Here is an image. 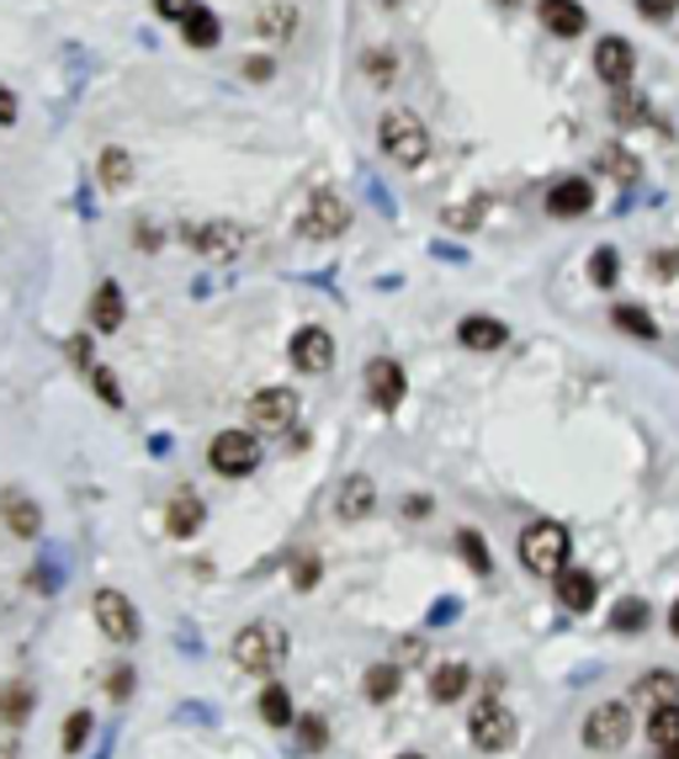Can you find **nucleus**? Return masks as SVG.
Wrapping results in <instances>:
<instances>
[{"mask_svg": "<svg viewBox=\"0 0 679 759\" xmlns=\"http://www.w3.org/2000/svg\"><path fill=\"white\" fill-rule=\"evenodd\" d=\"M521 563L532 579H558L568 569V526L562 520H532L521 531Z\"/></svg>", "mask_w": 679, "mask_h": 759, "instance_id": "f257e3e1", "label": "nucleus"}, {"mask_svg": "<svg viewBox=\"0 0 679 759\" xmlns=\"http://www.w3.org/2000/svg\"><path fill=\"white\" fill-rule=\"evenodd\" d=\"M377 139H383L387 160L404 165V170H419L425 154H430V133H425V122L414 118V112H387L383 128H377Z\"/></svg>", "mask_w": 679, "mask_h": 759, "instance_id": "f03ea898", "label": "nucleus"}, {"mask_svg": "<svg viewBox=\"0 0 679 759\" xmlns=\"http://www.w3.org/2000/svg\"><path fill=\"white\" fill-rule=\"evenodd\" d=\"M282 653H287L282 627H271V622H250V627H239V638H234V664L239 669L266 674V669L282 664Z\"/></svg>", "mask_w": 679, "mask_h": 759, "instance_id": "7ed1b4c3", "label": "nucleus"}, {"mask_svg": "<svg viewBox=\"0 0 679 759\" xmlns=\"http://www.w3.org/2000/svg\"><path fill=\"white\" fill-rule=\"evenodd\" d=\"M207 462H212V473H223V479H250V473L261 468V441H255V430H223V436H212Z\"/></svg>", "mask_w": 679, "mask_h": 759, "instance_id": "20e7f679", "label": "nucleus"}, {"mask_svg": "<svg viewBox=\"0 0 679 759\" xmlns=\"http://www.w3.org/2000/svg\"><path fill=\"white\" fill-rule=\"evenodd\" d=\"M468 728H473V744L483 755H504L510 744H515V717H510V706L504 701H478L473 717H468Z\"/></svg>", "mask_w": 679, "mask_h": 759, "instance_id": "39448f33", "label": "nucleus"}, {"mask_svg": "<svg viewBox=\"0 0 679 759\" xmlns=\"http://www.w3.org/2000/svg\"><path fill=\"white\" fill-rule=\"evenodd\" d=\"M346 229H351V202L325 186V191L308 202V213H303V234H308V240H335V234H346Z\"/></svg>", "mask_w": 679, "mask_h": 759, "instance_id": "423d86ee", "label": "nucleus"}, {"mask_svg": "<svg viewBox=\"0 0 679 759\" xmlns=\"http://www.w3.org/2000/svg\"><path fill=\"white\" fill-rule=\"evenodd\" d=\"M96 627L107 632V642H133L139 638V610H133L128 595L101 590V595H96Z\"/></svg>", "mask_w": 679, "mask_h": 759, "instance_id": "0eeeda50", "label": "nucleus"}, {"mask_svg": "<svg viewBox=\"0 0 679 759\" xmlns=\"http://www.w3.org/2000/svg\"><path fill=\"white\" fill-rule=\"evenodd\" d=\"M250 426L255 430H293L297 426V394L293 388H261L250 398Z\"/></svg>", "mask_w": 679, "mask_h": 759, "instance_id": "6e6552de", "label": "nucleus"}, {"mask_svg": "<svg viewBox=\"0 0 679 759\" xmlns=\"http://www.w3.org/2000/svg\"><path fill=\"white\" fill-rule=\"evenodd\" d=\"M626 733H632V717H626L621 701H605V706H594L590 717H584V744L590 749H621Z\"/></svg>", "mask_w": 679, "mask_h": 759, "instance_id": "1a4fd4ad", "label": "nucleus"}, {"mask_svg": "<svg viewBox=\"0 0 679 759\" xmlns=\"http://www.w3.org/2000/svg\"><path fill=\"white\" fill-rule=\"evenodd\" d=\"M632 69H637V54H632V43L626 37H600L594 43V75L605 80V86H632Z\"/></svg>", "mask_w": 679, "mask_h": 759, "instance_id": "9d476101", "label": "nucleus"}, {"mask_svg": "<svg viewBox=\"0 0 679 759\" xmlns=\"http://www.w3.org/2000/svg\"><path fill=\"white\" fill-rule=\"evenodd\" d=\"M293 366L297 372H329V366H335V340H329V330L303 324V330L293 334Z\"/></svg>", "mask_w": 679, "mask_h": 759, "instance_id": "9b49d317", "label": "nucleus"}, {"mask_svg": "<svg viewBox=\"0 0 679 759\" xmlns=\"http://www.w3.org/2000/svg\"><path fill=\"white\" fill-rule=\"evenodd\" d=\"M590 208H594L590 176H562V182L547 191V213L552 218H584Z\"/></svg>", "mask_w": 679, "mask_h": 759, "instance_id": "f8f14e48", "label": "nucleus"}, {"mask_svg": "<svg viewBox=\"0 0 679 759\" xmlns=\"http://www.w3.org/2000/svg\"><path fill=\"white\" fill-rule=\"evenodd\" d=\"M404 366L398 362H387V356H377V362L366 366V394H372V404L377 409H398L404 404Z\"/></svg>", "mask_w": 679, "mask_h": 759, "instance_id": "ddd939ff", "label": "nucleus"}, {"mask_svg": "<svg viewBox=\"0 0 679 759\" xmlns=\"http://www.w3.org/2000/svg\"><path fill=\"white\" fill-rule=\"evenodd\" d=\"M186 244H197L207 261H234L244 234H239L234 223H202V229H186Z\"/></svg>", "mask_w": 679, "mask_h": 759, "instance_id": "4468645a", "label": "nucleus"}, {"mask_svg": "<svg viewBox=\"0 0 679 759\" xmlns=\"http://www.w3.org/2000/svg\"><path fill=\"white\" fill-rule=\"evenodd\" d=\"M536 16H541V28L552 32V37H579L584 22H590L579 0H541V6H536Z\"/></svg>", "mask_w": 679, "mask_h": 759, "instance_id": "2eb2a0df", "label": "nucleus"}, {"mask_svg": "<svg viewBox=\"0 0 679 759\" xmlns=\"http://www.w3.org/2000/svg\"><path fill=\"white\" fill-rule=\"evenodd\" d=\"M457 340H462L468 351H500L504 340H510V330H504L500 319H489V314H473V319L457 324Z\"/></svg>", "mask_w": 679, "mask_h": 759, "instance_id": "dca6fc26", "label": "nucleus"}, {"mask_svg": "<svg viewBox=\"0 0 679 759\" xmlns=\"http://www.w3.org/2000/svg\"><path fill=\"white\" fill-rule=\"evenodd\" d=\"M558 606L573 610V616H584V610L594 606V574H584V569H562L558 574Z\"/></svg>", "mask_w": 679, "mask_h": 759, "instance_id": "f3484780", "label": "nucleus"}, {"mask_svg": "<svg viewBox=\"0 0 679 759\" xmlns=\"http://www.w3.org/2000/svg\"><path fill=\"white\" fill-rule=\"evenodd\" d=\"M90 324L101 334H112L122 324V287L118 282H101V287L90 293Z\"/></svg>", "mask_w": 679, "mask_h": 759, "instance_id": "a211bd4d", "label": "nucleus"}, {"mask_svg": "<svg viewBox=\"0 0 679 759\" xmlns=\"http://www.w3.org/2000/svg\"><path fill=\"white\" fill-rule=\"evenodd\" d=\"M6 526L17 531V537H37V526H43V510H37V499L28 494H17V488H6Z\"/></svg>", "mask_w": 679, "mask_h": 759, "instance_id": "6ab92c4d", "label": "nucleus"}, {"mask_svg": "<svg viewBox=\"0 0 679 759\" xmlns=\"http://www.w3.org/2000/svg\"><path fill=\"white\" fill-rule=\"evenodd\" d=\"M377 505V484L366 479V473H355V479H346V488H340V516L361 520L366 510Z\"/></svg>", "mask_w": 679, "mask_h": 759, "instance_id": "aec40b11", "label": "nucleus"}, {"mask_svg": "<svg viewBox=\"0 0 679 759\" xmlns=\"http://www.w3.org/2000/svg\"><path fill=\"white\" fill-rule=\"evenodd\" d=\"M180 37H186V48H218V16L207 11V6H191V16L180 22Z\"/></svg>", "mask_w": 679, "mask_h": 759, "instance_id": "412c9836", "label": "nucleus"}, {"mask_svg": "<svg viewBox=\"0 0 679 759\" xmlns=\"http://www.w3.org/2000/svg\"><path fill=\"white\" fill-rule=\"evenodd\" d=\"M648 738H653V749H658V755H675V749H679V706H653Z\"/></svg>", "mask_w": 679, "mask_h": 759, "instance_id": "4be33fe9", "label": "nucleus"}, {"mask_svg": "<svg viewBox=\"0 0 679 759\" xmlns=\"http://www.w3.org/2000/svg\"><path fill=\"white\" fill-rule=\"evenodd\" d=\"M202 531V499L197 494H176L171 499V537H197Z\"/></svg>", "mask_w": 679, "mask_h": 759, "instance_id": "5701e85b", "label": "nucleus"}, {"mask_svg": "<svg viewBox=\"0 0 679 759\" xmlns=\"http://www.w3.org/2000/svg\"><path fill=\"white\" fill-rule=\"evenodd\" d=\"M611 319H616V330L637 334V340H658V319H648L637 304H616L611 308Z\"/></svg>", "mask_w": 679, "mask_h": 759, "instance_id": "b1692460", "label": "nucleus"}, {"mask_svg": "<svg viewBox=\"0 0 679 759\" xmlns=\"http://www.w3.org/2000/svg\"><path fill=\"white\" fill-rule=\"evenodd\" d=\"M468 691V664H441L430 674V696L436 701H457Z\"/></svg>", "mask_w": 679, "mask_h": 759, "instance_id": "393cba45", "label": "nucleus"}, {"mask_svg": "<svg viewBox=\"0 0 679 759\" xmlns=\"http://www.w3.org/2000/svg\"><path fill=\"white\" fill-rule=\"evenodd\" d=\"M600 170H605L611 182H621V186L637 182V160H632L626 150H616V144H611V150H600Z\"/></svg>", "mask_w": 679, "mask_h": 759, "instance_id": "a878e982", "label": "nucleus"}, {"mask_svg": "<svg viewBox=\"0 0 679 759\" xmlns=\"http://www.w3.org/2000/svg\"><path fill=\"white\" fill-rule=\"evenodd\" d=\"M261 717H266L271 728H287V723H293V696H287L282 685H266V696H261Z\"/></svg>", "mask_w": 679, "mask_h": 759, "instance_id": "bb28decb", "label": "nucleus"}, {"mask_svg": "<svg viewBox=\"0 0 679 759\" xmlns=\"http://www.w3.org/2000/svg\"><path fill=\"white\" fill-rule=\"evenodd\" d=\"M616 276H621V255L611 250V244H600L590 255V282L594 287H616Z\"/></svg>", "mask_w": 679, "mask_h": 759, "instance_id": "cd10ccee", "label": "nucleus"}, {"mask_svg": "<svg viewBox=\"0 0 679 759\" xmlns=\"http://www.w3.org/2000/svg\"><path fill=\"white\" fill-rule=\"evenodd\" d=\"M457 552L468 558V569H473V574H489V569H494V558H489V547H483L478 531H457Z\"/></svg>", "mask_w": 679, "mask_h": 759, "instance_id": "c85d7f7f", "label": "nucleus"}, {"mask_svg": "<svg viewBox=\"0 0 679 759\" xmlns=\"http://www.w3.org/2000/svg\"><path fill=\"white\" fill-rule=\"evenodd\" d=\"M611 627H616V632H643V627H648V601H621V606L611 610Z\"/></svg>", "mask_w": 679, "mask_h": 759, "instance_id": "c756f323", "label": "nucleus"}, {"mask_svg": "<svg viewBox=\"0 0 679 759\" xmlns=\"http://www.w3.org/2000/svg\"><path fill=\"white\" fill-rule=\"evenodd\" d=\"M611 112H616L621 122H643V118H653V112H648V101H643V96L632 91V86H621V91H616V101H611Z\"/></svg>", "mask_w": 679, "mask_h": 759, "instance_id": "7c9ffc66", "label": "nucleus"}, {"mask_svg": "<svg viewBox=\"0 0 679 759\" xmlns=\"http://www.w3.org/2000/svg\"><path fill=\"white\" fill-rule=\"evenodd\" d=\"M128 176H133V160L122 150H101V182L107 186H128Z\"/></svg>", "mask_w": 679, "mask_h": 759, "instance_id": "2f4dec72", "label": "nucleus"}, {"mask_svg": "<svg viewBox=\"0 0 679 759\" xmlns=\"http://www.w3.org/2000/svg\"><path fill=\"white\" fill-rule=\"evenodd\" d=\"M393 691H398V669H393V664L366 669V696H372V701H387Z\"/></svg>", "mask_w": 679, "mask_h": 759, "instance_id": "473e14b6", "label": "nucleus"}, {"mask_svg": "<svg viewBox=\"0 0 679 759\" xmlns=\"http://www.w3.org/2000/svg\"><path fill=\"white\" fill-rule=\"evenodd\" d=\"M319 574H325V563H319V558H308V552H303V558L293 563V584H297V590H314V584H319Z\"/></svg>", "mask_w": 679, "mask_h": 759, "instance_id": "72a5a7b5", "label": "nucleus"}, {"mask_svg": "<svg viewBox=\"0 0 679 759\" xmlns=\"http://www.w3.org/2000/svg\"><path fill=\"white\" fill-rule=\"evenodd\" d=\"M86 738H90V712H75L69 728H64V749L75 755V749H86Z\"/></svg>", "mask_w": 679, "mask_h": 759, "instance_id": "f704fd0d", "label": "nucleus"}, {"mask_svg": "<svg viewBox=\"0 0 679 759\" xmlns=\"http://www.w3.org/2000/svg\"><path fill=\"white\" fill-rule=\"evenodd\" d=\"M325 717H303V723H297V744H303V749H325Z\"/></svg>", "mask_w": 679, "mask_h": 759, "instance_id": "c9c22d12", "label": "nucleus"}, {"mask_svg": "<svg viewBox=\"0 0 679 759\" xmlns=\"http://www.w3.org/2000/svg\"><path fill=\"white\" fill-rule=\"evenodd\" d=\"M90 383H96V394L107 398V404H122V388H118V377H112V372H107V366H96V372H90Z\"/></svg>", "mask_w": 679, "mask_h": 759, "instance_id": "e433bc0d", "label": "nucleus"}, {"mask_svg": "<svg viewBox=\"0 0 679 759\" xmlns=\"http://www.w3.org/2000/svg\"><path fill=\"white\" fill-rule=\"evenodd\" d=\"M637 11H643L648 22H669L679 11V0H637Z\"/></svg>", "mask_w": 679, "mask_h": 759, "instance_id": "4c0bfd02", "label": "nucleus"}, {"mask_svg": "<svg viewBox=\"0 0 679 759\" xmlns=\"http://www.w3.org/2000/svg\"><path fill=\"white\" fill-rule=\"evenodd\" d=\"M191 6H197V0H154V11H160L165 22H186V16H191Z\"/></svg>", "mask_w": 679, "mask_h": 759, "instance_id": "58836bf2", "label": "nucleus"}, {"mask_svg": "<svg viewBox=\"0 0 679 759\" xmlns=\"http://www.w3.org/2000/svg\"><path fill=\"white\" fill-rule=\"evenodd\" d=\"M366 69H372V75H377V80H383V86H387V75H393V59H387L383 48H377V54L366 59Z\"/></svg>", "mask_w": 679, "mask_h": 759, "instance_id": "ea45409f", "label": "nucleus"}, {"mask_svg": "<svg viewBox=\"0 0 679 759\" xmlns=\"http://www.w3.org/2000/svg\"><path fill=\"white\" fill-rule=\"evenodd\" d=\"M17 122V101H11V91L0 86V128H11Z\"/></svg>", "mask_w": 679, "mask_h": 759, "instance_id": "a19ab883", "label": "nucleus"}, {"mask_svg": "<svg viewBox=\"0 0 679 759\" xmlns=\"http://www.w3.org/2000/svg\"><path fill=\"white\" fill-rule=\"evenodd\" d=\"M271 69H276L271 59H250V64H244V75H250V80H271Z\"/></svg>", "mask_w": 679, "mask_h": 759, "instance_id": "79ce46f5", "label": "nucleus"}, {"mask_svg": "<svg viewBox=\"0 0 679 759\" xmlns=\"http://www.w3.org/2000/svg\"><path fill=\"white\" fill-rule=\"evenodd\" d=\"M69 356H75L80 366L90 362V340H86V334H75V340H69Z\"/></svg>", "mask_w": 679, "mask_h": 759, "instance_id": "37998d69", "label": "nucleus"}, {"mask_svg": "<svg viewBox=\"0 0 679 759\" xmlns=\"http://www.w3.org/2000/svg\"><path fill=\"white\" fill-rule=\"evenodd\" d=\"M128 691H133V674L118 669V674H112V696H128Z\"/></svg>", "mask_w": 679, "mask_h": 759, "instance_id": "c03bdc74", "label": "nucleus"}, {"mask_svg": "<svg viewBox=\"0 0 679 759\" xmlns=\"http://www.w3.org/2000/svg\"><path fill=\"white\" fill-rule=\"evenodd\" d=\"M669 632L679 638V601H675V610H669Z\"/></svg>", "mask_w": 679, "mask_h": 759, "instance_id": "a18cd8bd", "label": "nucleus"}, {"mask_svg": "<svg viewBox=\"0 0 679 759\" xmlns=\"http://www.w3.org/2000/svg\"><path fill=\"white\" fill-rule=\"evenodd\" d=\"M494 6H510V11H515V6H532V0H494Z\"/></svg>", "mask_w": 679, "mask_h": 759, "instance_id": "49530a36", "label": "nucleus"}, {"mask_svg": "<svg viewBox=\"0 0 679 759\" xmlns=\"http://www.w3.org/2000/svg\"><path fill=\"white\" fill-rule=\"evenodd\" d=\"M398 759H425V755H398Z\"/></svg>", "mask_w": 679, "mask_h": 759, "instance_id": "de8ad7c7", "label": "nucleus"}]
</instances>
